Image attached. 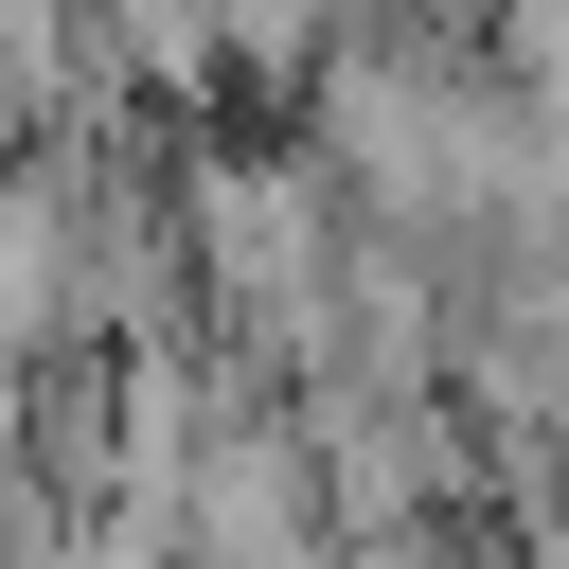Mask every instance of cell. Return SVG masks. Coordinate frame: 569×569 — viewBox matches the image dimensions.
I'll return each instance as SVG.
<instances>
[{"mask_svg":"<svg viewBox=\"0 0 569 569\" xmlns=\"http://www.w3.org/2000/svg\"><path fill=\"white\" fill-rule=\"evenodd\" d=\"M71 356V196L53 160H0V391H36Z\"/></svg>","mask_w":569,"mask_h":569,"instance_id":"obj_1","label":"cell"},{"mask_svg":"<svg viewBox=\"0 0 569 569\" xmlns=\"http://www.w3.org/2000/svg\"><path fill=\"white\" fill-rule=\"evenodd\" d=\"M196 18H213V71H231V89H284V71H320V53L356 36L338 0H196Z\"/></svg>","mask_w":569,"mask_h":569,"instance_id":"obj_2","label":"cell"}]
</instances>
